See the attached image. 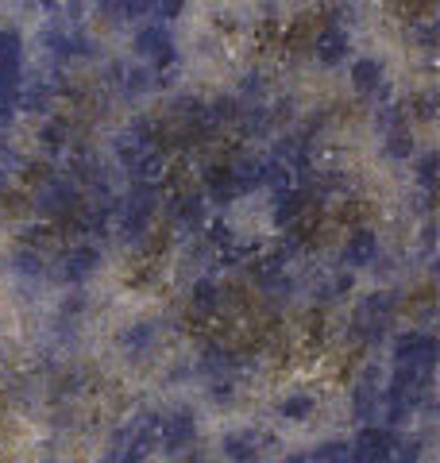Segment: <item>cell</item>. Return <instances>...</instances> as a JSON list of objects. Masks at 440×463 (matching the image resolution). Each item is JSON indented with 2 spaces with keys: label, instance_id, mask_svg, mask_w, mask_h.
I'll return each instance as SVG.
<instances>
[{
  "label": "cell",
  "instance_id": "6da1fadb",
  "mask_svg": "<svg viewBox=\"0 0 440 463\" xmlns=\"http://www.w3.org/2000/svg\"><path fill=\"white\" fill-rule=\"evenodd\" d=\"M120 163L128 170L131 182H158L163 178V166H167V155L163 147L151 139V128L147 124H136L131 132L120 139Z\"/></svg>",
  "mask_w": 440,
  "mask_h": 463
},
{
  "label": "cell",
  "instance_id": "7a4b0ae2",
  "mask_svg": "<svg viewBox=\"0 0 440 463\" xmlns=\"http://www.w3.org/2000/svg\"><path fill=\"white\" fill-rule=\"evenodd\" d=\"M158 209V190L151 182H131V194L128 201L120 205V236L124 240H139L147 224H151V216Z\"/></svg>",
  "mask_w": 440,
  "mask_h": 463
},
{
  "label": "cell",
  "instance_id": "3957f363",
  "mask_svg": "<svg viewBox=\"0 0 440 463\" xmlns=\"http://www.w3.org/2000/svg\"><path fill=\"white\" fill-rule=\"evenodd\" d=\"M390 321H394V298L390 294L363 298L359 309H356V336L359 340H383Z\"/></svg>",
  "mask_w": 440,
  "mask_h": 463
},
{
  "label": "cell",
  "instance_id": "277c9868",
  "mask_svg": "<svg viewBox=\"0 0 440 463\" xmlns=\"http://www.w3.org/2000/svg\"><path fill=\"white\" fill-rule=\"evenodd\" d=\"M394 440L390 429H378V425H367L356 440H351V463H390L394 459Z\"/></svg>",
  "mask_w": 440,
  "mask_h": 463
},
{
  "label": "cell",
  "instance_id": "5b68a950",
  "mask_svg": "<svg viewBox=\"0 0 440 463\" xmlns=\"http://www.w3.org/2000/svg\"><path fill=\"white\" fill-rule=\"evenodd\" d=\"M73 205H78V185H73L70 178H47L39 185V194H35V209L43 216H66Z\"/></svg>",
  "mask_w": 440,
  "mask_h": 463
},
{
  "label": "cell",
  "instance_id": "8992f818",
  "mask_svg": "<svg viewBox=\"0 0 440 463\" xmlns=\"http://www.w3.org/2000/svg\"><path fill=\"white\" fill-rule=\"evenodd\" d=\"M155 440L163 448H170V452H182V448H189L197 440V421L186 410L170 413V417H158L155 421Z\"/></svg>",
  "mask_w": 440,
  "mask_h": 463
},
{
  "label": "cell",
  "instance_id": "52a82bcc",
  "mask_svg": "<svg viewBox=\"0 0 440 463\" xmlns=\"http://www.w3.org/2000/svg\"><path fill=\"white\" fill-rule=\"evenodd\" d=\"M136 51L143 58H151L155 70L163 74L167 66H174V58H178V51H174V39L163 24H151V27H143V32L136 35Z\"/></svg>",
  "mask_w": 440,
  "mask_h": 463
},
{
  "label": "cell",
  "instance_id": "ba28073f",
  "mask_svg": "<svg viewBox=\"0 0 440 463\" xmlns=\"http://www.w3.org/2000/svg\"><path fill=\"white\" fill-rule=\"evenodd\" d=\"M440 347L429 332H406L394 344V364H414V367H436Z\"/></svg>",
  "mask_w": 440,
  "mask_h": 463
},
{
  "label": "cell",
  "instance_id": "9c48e42d",
  "mask_svg": "<svg viewBox=\"0 0 440 463\" xmlns=\"http://www.w3.org/2000/svg\"><path fill=\"white\" fill-rule=\"evenodd\" d=\"M43 43L51 47L54 58H85L93 47H90V39H85L78 27H66V24H54L47 27V35H43Z\"/></svg>",
  "mask_w": 440,
  "mask_h": 463
},
{
  "label": "cell",
  "instance_id": "30bf717a",
  "mask_svg": "<svg viewBox=\"0 0 440 463\" xmlns=\"http://www.w3.org/2000/svg\"><path fill=\"white\" fill-rule=\"evenodd\" d=\"M97 263H100L97 248H73V251L62 255V263H58V279L70 282V286H78V282H85L97 270Z\"/></svg>",
  "mask_w": 440,
  "mask_h": 463
},
{
  "label": "cell",
  "instance_id": "8fae6325",
  "mask_svg": "<svg viewBox=\"0 0 440 463\" xmlns=\"http://www.w3.org/2000/svg\"><path fill=\"white\" fill-rule=\"evenodd\" d=\"M378 405H383V390H378V383H375V367H367L359 386H356V417L367 421V425H375L378 421Z\"/></svg>",
  "mask_w": 440,
  "mask_h": 463
},
{
  "label": "cell",
  "instance_id": "7c38bea8",
  "mask_svg": "<svg viewBox=\"0 0 440 463\" xmlns=\"http://www.w3.org/2000/svg\"><path fill=\"white\" fill-rule=\"evenodd\" d=\"M313 51H317V62L340 66L344 58H348V32H344V27H325V32L317 35Z\"/></svg>",
  "mask_w": 440,
  "mask_h": 463
},
{
  "label": "cell",
  "instance_id": "4fadbf2b",
  "mask_svg": "<svg viewBox=\"0 0 440 463\" xmlns=\"http://www.w3.org/2000/svg\"><path fill=\"white\" fill-rule=\"evenodd\" d=\"M305 205H310V201H305V190H293V185H282V190H274V224L278 228H286V224H293L298 221V216L305 213Z\"/></svg>",
  "mask_w": 440,
  "mask_h": 463
},
{
  "label": "cell",
  "instance_id": "5bb4252c",
  "mask_svg": "<svg viewBox=\"0 0 440 463\" xmlns=\"http://www.w3.org/2000/svg\"><path fill=\"white\" fill-rule=\"evenodd\" d=\"M351 85H356L359 93H367V97H378L387 90L383 62H375V58H359V62L351 66Z\"/></svg>",
  "mask_w": 440,
  "mask_h": 463
},
{
  "label": "cell",
  "instance_id": "9a60e30c",
  "mask_svg": "<svg viewBox=\"0 0 440 463\" xmlns=\"http://www.w3.org/2000/svg\"><path fill=\"white\" fill-rule=\"evenodd\" d=\"M375 259H378L375 232H356V236L344 243V267H371Z\"/></svg>",
  "mask_w": 440,
  "mask_h": 463
},
{
  "label": "cell",
  "instance_id": "2e32d148",
  "mask_svg": "<svg viewBox=\"0 0 440 463\" xmlns=\"http://www.w3.org/2000/svg\"><path fill=\"white\" fill-rule=\"evenodd\" d=\"M20 66H24L20 32H16V27H0V70H12V74H20Z\"/></svg>",
  "mask_w": 440,
  "mask_h": 463
},
{
  "label": "cell",
  "instance_id": "e0dca14e",
  "mask_svg": "<svg viewBox=\"0 0 440 463\" xmlns=\"http://www.w3.org/2000/svg\"><path fill=\"white\" fill-rule=\"evenodd\" d=\"M225 456L232 459V463H252L255 456H259V440H255V432H228L225 437Z\"/></svg>",
  "mask_w": 440,
  "mask_h": 463
},
{
  "label": "cell",
  "instance_id": "ac0fdd59",
  "mask_svg": "<svg viewBox=\"0 0 440 463\" xmlns=\"http://www.w3.org/2000/svg\"><path fill=\"white\" fill-rule=\"evenodd\" d=\"M240 367V359L225 352V347H209V352L201 355V371H209L213 379H232V371Z\"/></svg>",
  "mask_w": 440,
  "mask_h": 463
},
{
  "label": "cell",
  "instance_id": "d6986e66",
  "mask_svg": "<svg viewBox=\"0 0 440 463\" xmlns=\"http://www.w3.org/2000/svg\"><path fill=\"white\" fill-rule=\"evenodd\" d=\"M209 197L220 201V205H228V201L240 197V190H236V182H232V170H228V166H213V170H209Z\"/></svg>",
  "mask_w": 440,
  "mask_h": 463
},
{
  "label": "cell",
  "instance_id": "ffe728a7",
  "mask_svg": "<svg viewBox=\"0 0 440 463\" xmlns=\"http://www.w3.org/2000/svg\"><path fill=\"white\" fill-rule=\"evenodd\" d=\"M174 216H178V228L182 232H197L201 221H205V201L197 194H189L178 201V209H174Z\"/></svg>",
  "mask_w": 440,
  "mask_h": 463
},
{
  "label": "cell",
  "instance_id": "44dd1931",
  "mask_svg": "<svg viewBox=\"0 0 440 463\" xmlns=\"http://www.w3.org/2000/svg\"><path fill=\"white\" fill-rule=\"evenodd\" d=\"M155 340H158V328H155L151 321H147V325H136V328H128L124 336H120V347H124V352H131V355H139L143 347H151Z\"/></svg>",
  "mask_w": 440,
  "mask_h": 463
},
{
  "label": "cell",
  "instance_id": "7402d4cb",
  "mask_svg": "<svg viewBox=\"0 0 440 463\" xmlns=\"http://www.w3.org/2000/svg\"><path fill=\"white\" fill-rule=\"evenodd\" d=\"M278 413H282V421H305V417L313 413V398L310 394H293L278 405Z\"/></svg>",
  "mask_w": 440,
  "mask_h": 463
},
{
  "label": "cell",
  "instance_id": "603a6c76",
  "mask_svg": "<svg viewBox=\"0 0 440 463\" xmlns=\"http://www.w3.org/2000/svg\"><path fill=\"white\" fill-rule=\"evenodd\" d=\"M220 306V289L213 282H197L194 286V309L197 313H213Z\"/></svg>",
  "mask_w": 440,
  "mask_h": 463
},
{
  "label": "cell",
  "instance_id": "cb8c5ba5",
  "mask_svg": "<svg viewBox=\"0 0 440 463\" xmlns=\"http://www.w3.org/2000/svg\"><path fill=\"white\" fill-rule=\"evenodd\" d=\"M124 85H128L131 93H147V90H155V85H158V78H155V74H147V70H128Z\"/></svg>",
  "mask_w": 440,
  "mask_h": 463
},
{
  "label": "cell",
  "instance_id": "d4e9b609",
  "mask_svg": "<svg viewBox=\"0 0 440 463\" xmlns=\"http://www.w3.org/2000/svg\"><path fill=\"white\" fill-rule=\"evenodd\" d=\"M317 459H320V463H351V448H348V444H340V440H332V444L320 448Z\"/></svg>",
  "mask_w": 440,
  "mask_h": 463
},
{
  "label": "cell",
  "instance_id": "484cf974",
  "mask_svg": "<svg viewBox=\"0 0 440 463\" xmlns=\"http://www.w3.org/2000/svg\"><path fill=\"white\" fill-rule=\"evenodd\" d=\"M387 151H390L394 158H409V151H414V143H409V136L402 132V128H394L390 139H387Z\"/></svg>",
  "mask_w": 440,
  "mask_h": 463
},
{
  "label": "cell",
  "instance_id": "4316f807",
  "mask_svg": "<svg viewBox=\"0 0 440 463\" xmlns=\"http://www.w3.org/2000/svg\"><path fill=\"white\" fill-rule=\"evenodd\" d=\"M417 459H421V440L394 444V459H390V463H417Z\"/></svg>",
  "mask_w": 440,
  "mask_h": 463
},
{
  "label": "cell",
  "instance_id": "83f0119b",
  "mask_svg": "<svg viewBox=\"0 0 440 463\" xmlns=\"http://www.w3.org/2000/svg\"><path fill=\"white\" fill-rule=\"evenodd\" d=\"M16 270H20V274H39V270H43V259H39V251L24 248V251L16 255Z\"/></svg>",
  "mask_w": 440,
  "mask_h": 463
},
{
  "label": "cell",
  "instance_id": "f1b7e54d",
  "mask_svg": "<svg viewBox=\"0 0 440 463\" xmlns=\"http://www.w3.org/2000/svg\"><path fill=\"white\" fill-rule=\"evenodd\" d=\"M182 5H186V0H151V12L158 20H174L182 12Z\"/></svg>",
  "mask_w": 440,
  "mask_h": 463
},
{
  "label": "cell",
  "instance_id": "f546056e",
  "mask_svg": "<svg viewBox=\"0 0 440 463\" xmlns=\"http://www.w3.org/2000/svg\"><path fill=\"white\" fill-rule=\"evenodd\" d=\"M417 178H421L425 190L433 194V182H436V158H433V155H425L421 163H417Z\"/></svg>",
  "mask_w": 440,
  "mask_h": 463
},
{
  "label": "cell",
  "instance_id": "4dcf8cb0",
  "mask_svg": "<svg viewBox=\"0 0 440 463\" xmlns=\"http://www.w3.org/2000/svg\"><path fill=\"white\" fill-rule=\"evenodd\" d=\"M151 0H120V16H147Z\"/></svg>",
  "mask_w": 440,
  "mask_h": 463
},
{
  "label": "cell",
  "instance_id": "1f68e13d",
  "mask_svg": "<svg viewBox=\"0 0 440 463\" xmlns=\"http://www.w3.org/2000/svg\"><path fill=\"white\" fill-rule=\"evenodd\" d=\"M62 132H66V128H62V124H51V128H47V132H43V143H47V147H51V151H58V147H62Z\"/></svg>",
  "mask_w": 440,
  "mask_h": 463
},
{
  "label": "cell",
  "instance_id": "d6a6232c",
  "mask_svg": "<svg viewBox=\"0 0 440 463\" xmlns=\"http://www.w3.org/2000/svg\"><path fill=\"white\" fill-rule=\"evenodd\" d=\"M209 240H213V243H220V248H228V243H232V228H228V224H213Z\"/></svg>",
  "mask_w": 440,
  "mask_h": 463
},
{
  "label": "cell",
  "instance_id": "836d02e7",
  "mask_svg": "<svg viewBox=\"0 0 440 463\" xmlns=\"http://www.w3.org/2000/svg\"><path fill=\"white\" fill-rule=\"evenodd\" d=\"M286 463H310V459H305V456H290Z\"/></svg>",
  "mask_w": 440,
  "mask_h": 463
},
{
  "label": "cell",
  "instance_id": "e575fe53",
  "mask_svg": "<svg viewBox=\"0 0 440 463\" xmlns=\"http://www.w3.org/2000/svg\"><path fill=\"white\" fill-rule=\"evenodd\" d=\"M35 5H43V8H54V0H35Z\"/></svg>",
  "mask_w": 440,
  "mask_h": 463
}]
</instances>
